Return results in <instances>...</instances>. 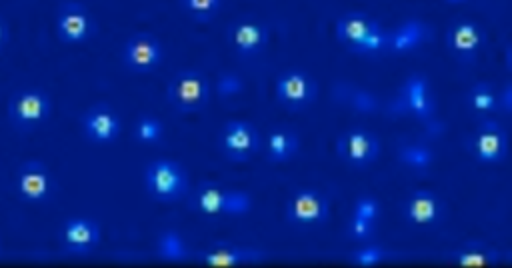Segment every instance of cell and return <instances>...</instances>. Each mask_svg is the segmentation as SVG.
I'll use <instances>...</instances> for the list:
<instances>
[{"label": "cell", "mask_w": 512, "mask_h": 268, "mask_svg": "<svg viewBox=\"0 0 512 268\" xmlns=\"http://www.w3.org/2000/svg\"><path fill=\"white\" fill-rule=\"evenodd\" d=\"M78 122H80V132L84 140L96 146H106L116 142L124 128L120 114L108 102L90 104L88 108L82 110Z\"/></svg>", "instance_id": "obj_17"}, {"label": "cell", "mask_w": 512, "mask_h": 268, "mask_svg": "<svg viewBox=\"0 0 512 268\" xmlns=\"http://www.w3.org/2000/svg\"><path fill=\"white\" fill-rule=\"evenodd\" d=\"M336 40L352 54L378 56L388 52V28L360 10H348L334 24Z\"/></svg>", "instance_id": "obj_1"}, {"label": "cell", "mask_w": 512, "mask_h": 268, "mask_svg": "<svg viewBox=\"0 0 512 268\" xmlns=\"http://www.w3.org/2000/svg\"><path fill=\"white\" fill-rule=\"evenodd\" d=\"M132 138L142 146L158 144L164 138V124L158 116L142 112L132 124Z\"/></svg>", "instance_id": "obj_28"}, {"label": "cell", "mask_w": 512, "mask_h": 268, "mask_svg": "<svg viewBox=\"0 0 512 268\" xmlns=\"http://www.w3.org/2000/svg\"><path fill=\"white\" fill-rule=\"evenodd\" d=\"M58 242L70 256H88L100 246L102 228L94 218L72 216L60 224Z\"/></svg>", "instance_id": "obj_19"}, {"label": "cell", "mask_w": 512, "mask_h": 268, "mask_svg": "<svg viewBox=\"0 0 512 268\" xmlns=\"http://www.w3.org/2000/svg\"><path fill=\"white\" fill-rule=\"evenodd\" d=\"M444 260L460 268H486L504 264L508 260V252L484 240H470L446 250Z\"/></svg>", "instance_id": "obj_21"}, {"label": "cell", "mask_w": 512, "mask_h": 268, "mask_svg": "<svg viewBox=\"0 0 512 268\" xmlns=\"http://www.w3.org/2000/svg\"><path fill=\"white\" fill-rule=\"evenodd\" d=\"M0 252H2V242H0Z\"/></svg>", "instance_id": "obj_36"}, {"label": "cell", "mask_w": 512, "mask_h": 268, "mask_svg": "<svg viewBox=\"0 0 512 268\" xmlns=\"http://www.w3.org/2000/svg\"><path fill=\"white\" fill-rule=\"evenodd\" d=\"M10 42V24L4 18V14H0V52L8 46Z\"/></svg>", "instance_id": "obj_33"}, {"label": "cell", "mask_w": 512, "mask_h": 268, "mask_svg": "<svg viewBox=\"0 0 512 268\" xmlns=\"http://www.w3.org/2000/svg\"><path fill=\"white\" fill-rule=\"evenodd\" d=\"M120 60L132 74H150L160 68L164 60V46L156 34L140 30L126 38L120 50Z\"/></svg>", "instance_id": "obj_15"}, {"label": "cell", "mask_w": 512, "mask_h": 268, "mask_svg": "<svg viewBox=\"0 0 512 268\" xmlns=\"http://www.w3.org/2000/svg\"><path fill=\"white\" fill-rule=\"evenodd\" d=\"M188 208L200 216H244L252 210V196L244 190L226 188L204 180L186 196Z\"/></svg>", "instance_id": "obj_2"}, {"label": "cell", "mask_w": 512, "mask_h": 268, "mask_svg": "<svg viewBox=\"0 0 512 268\" xmlns=\"http://www.w3.org/2000/svg\"><path fill=\"white\" fill-rule=\"evenodd\" d=\"M400 218L410 228L418 230H430L444 222L448 214V204L432 188H412L404 194V198L398 204Z\"/></svg>", "instance_id": "obj_7"}, {"label": "cell", "mask_w": 512, "mask_h": 268, "mask_svg": "<svg viewBox=\"0 0 512 268\" xmlns=\"http://www.w3.org/2000/svg\"><path fill=\"white\" fill-rule=\"evenodd\" d=\"M216 146L220 154L236 164L248 162L262 148V136L258 128L248 120H226L216 136Z\"/></svg>", "instance_id": "obj_12"}, {"label": "cell", "mask_w": 512, "mask_h": 268, "mask_svg": "<svg viewBox=\"0 0 512 268\" xmlns=\"http://www.w3.org/2000/svg\"><path fill=\"white\" fill-rule=\"evenodd\" d=\"M498 110L512 112V80L498 86Z\"/></svg>", "instance_id": "obj_32"}, {"label": "cell", "mask_w": 512, "mask_h": 268, "mask_svg": "<svg viewBox=\"0 0 512 268\" xmlns=\"http://www.w3.org/2000/svg\"><path fill=\"white\" fill-rule=\"evenodd\" d=\"M350 214L380 224V218H382V204H380V200H378L376 196H372V194H360V196L354 198Z\"/></svg>", "instance_id": "obj_31"}, {"label": "cell", "mask_w": 512, "mask_h": 268, "mask_svg": "<svg viewBox=\"0 0 512 268\" xmlns=\"http://www.w3.org/2000/svg\"><path fill=\"white\" fill-rule=\"evenodd\" d=\"M154 250L156 256L164 262H184L190 258V248L184 236L174 228H166L156 236Z\"/></svg>", "instance_id": "obj_27"}, {"label": "cell", "mask_w": 512, "mask_h": 268, "mask_svg": "<svg viewBox=\"0 0 512 268\" xmlns=\"http://www.w3.org/2000/svg\"><path fill=\"white\" fill-rule=\"evenodd\" d=\"M466 150L482 166L502 164L510 152V134L496 118H480L466 138Z\"/></svg>", "instance_id": "obj_6"}, {"label": "cell", "mask_w": 512, "mask_h": 268, "mask_svg": "<svg viewBox=\"0 0 512 268\" xmlns=\"http://www.w3.org/2000/svg\"><path fill=\"white\" fill-rule=\"evenodd\" d=\"M144 188L154 202L174 204L190 194V178L178 160L156 158L144 168Z\"/></svg>", "instance_id": "obj_4"}, {"label": "cell", "mask_w": 512, "mask_h": 268, "mask_svg": "<svg viewBox=\"0 0 512 268\" xmlns=\"http://www.w3.org/2000/svg\"><path fill=\"white\" fill-rule=\"evenodd\" d=\"M504 66H506V70L512 74V40L506 44V48H504Z\"/></svg>", "instance_id": "obj_34"}, {"label": "cell", "mask_w": 512, "mask_h": 268, "mask_svg": "<svg viewBox=\"0 0 512 268\" xmlns=\"http://www.w3.org/2000/svg\"><path fill=\"white\" fill-rule=\"evenodd\" d=\"M270 40V28L252 14L236 16L226 26L228 46L242 58H254L262 54Z\"/></svg>", "instance_id": "obj_18"}, {"label": "cell", "mask_w": 512, "mask_h": 268, "mask_svg": "<svg viewBox=\"0 0 512 268\" xmlns=\"http://www.w3.org/2000/svg\"><path fill=\"white\" fill-rule=\"evenodd\" d=\"M398 112L410 116L422 124L436 122V98L430 84V78L422 72L408 74L396 92Z\"/></svg>", "instance_id": "obj_9"}, {"label": "cell", "mask_w": 512, "mask_h": 268, "mask_svg": "<svg viewBox=\"0 0 512 268\" xmlns=\"http://www.w3.org/2000/svg\"><path fill=\"white\" fill-rule=\"evenodd\" d=\"M446 4H450V6H462V4H466V2H470V0H444Z\"/></svg>", "instance_id": "obj_35"}, {"label": "cell", "mask_w": 512, "mask_h": 268, "mask_svg": "<svg viewBox=\"0 0 512 268\" xmlns=\"http://www.w3.org/2000/svg\"><path fill=\"white\" fill-rule=\"evenodd\" d=\"M178 8L194 22H210L222 8V0H178Z\"/></svg>", "instance_id": "obj_29"}, {"label": "cell", "mask_w": 512, "mask_h": 268, "mask_svg": "<svg viewBox=\"0 0 512 268\" xmlns=\"http://www.w3.org/2000/svg\"><path fill=\"white\" fill-rule=\"evenodd\" d=\"M396 160L412 172H426L434 166L436 152L428 142L414 140V138H402L396 144Z\"/></svg>", "instance_id": "obj_24"}, {"label": "cell", "mask_w": 512, "mask_h": 268, "mask_svg": "<svg viewBox=\"0 0 512 268\" xmlns=\"http://www.w3.org/2000/svg\"><path fill=\"white\" fill-rule=\"evenodd\" d=\"M284 220L300 230L324 226L330 220V198L312 186L296 188L284 202Z\"/></svg>", "instance_id": "obj_8"}, {"label": "cell", "mask_w": 512, "mask_h": 268, "mask_svg": "<svg viewBox=\"0 0 512 268\" xmlns=\"http://www.w3.org/2000/svg\"><path fill=\"white\" fill-rule=\"evenodd\" d=\"M262 146H264V156L270 164H286L300 150V134L286 124L272 126Z\"/></svg>", "instance_id": "obj_22"}, {"label": "cell", "mask_w": 512, "mask_h": 268, "mask_svg": "<svg viewBox=\"0 0 512 268\" xmlns=\"http://www.w3.org/2000/svg\"><path fill=\"white\" fill-rule=\"evenodd\" d=\"M398 256L396 250H392L386 244H380L376 240H368V242H358L352 250H348L346 260L352 266L358 268H376L382 266L390 260H394Z\"/></svg>", "instance_id": "obj_26"}, {"label": "cell", "mask_w": 512, "mask_h": 268, "mask_svg": "<svg viewBox=\"0 0 512 268\" xmlns=\"http://www.w3.org/2000/svg\"><path fill=\"white\" fill-rule=\"evenodd\" d=\"M486 44V30L474 18H456L444 30V46L448 54L462 62H474Z\"/></svg>", "instance_id": "obj_16"}, {"label": "cell", "mask_w": 512, "mask_h": 268, "mask_svg": "<svg viewBox=\"0 0 512 268\" xmlns=\"http://www.w3.org/2000/svg\"><path fill=\"white\" fill-rule=\"evenodd\" d=\"M268 258L266 250L248 244H230L220 242L212 244L200 252H196V262L210 268H232V266H248L260 264Z\"/></svg>", "instance_id": "obj_20"}, {"label": "cell", "mask_w": 512, "mask_h": 268, "mask_svg": "<svg viewBox=\"0 0 512 268\" xmlns=\"http://www.w3.org/2000/svg\"><path fill=\"white\" fill-rule=\"evenodd\" d=\"M432 36V28L422 20H404L388 28V54H410Z\"/></svg>", "instance_id": "obj_23"}, {"label": "cell", "mask_w": 512, "mask_h": 268, "mask_svg": "<svg viewBox=\"0 0 512 268\" xmlns=\"http://www.w3.org/2000/svg\"><path fill=\"white\" fill-rule=\"evenodd\" d=\"M54 32L62 44H86L96 32L98 24L94 14L78 0H62L54 12Z\"/></svg>", "instance_id": "obj_11"}, {"label": "cell", "mask_w": 512, "mask_h": 268, "mask_svg": "<svg viewBox=\"0 0 512 268\" xmlns=\"http://www.w3.org/2000/svg\"><path fill=\"white\" fill-rule=\"evenodd\" d=\"M464 106L478 118L498 112V86L490 80H478L464 92Z\"/></svg>", "instance_id": "obj_25"}, {"label": "cell", "mask_w": 512, "mask_h": 268, "mask_svg": "<svg viewBox=\"0 0 512 268\" xmlns=\"http://www.w3.org/2000/svg\"><path fill=\"white\" fill-rule=\"evenodd\" d=\"M348 240H352L354 244L358 242H368V240H376V234H378V224L376 222H370V220H364V218H358L354 214L348 216L346 220V228H344Z\"/></svg>", "instance_id": "obj_30"}, {"label": "cell", "mask_w": 512, "mask_h": 268, "mask_svg": "<svg viewBox=\"0 0 512 268\" xmlns=\"http://www.w3.org/2000/svg\"><path fill=\"white\" fill-rule=\"evenodd\" d=\"M52 116V98L36 86L18 88L8 96L6 118L18 134H32Z\"/></svg>", "instance_id": "obj_3"}, {"label": "cell", "mask_w": 512, "mask_h": 268, "mask_svg": "<svg viewBox=\"0 0 512 268\" xmlns=\"http://www.w3.org/2000/svg\"><path fill=\"white\" fill-rule=\"evenodd\" d=\"M334 150L342 164L354 170H364L378 160L382 144L370 128L350 126L338 134Z\"/></svg>", "instance_id": "obj_13"}, {"label": "cell", "mask_w": 512, "mask_h": 268, "mask_svg": "<svg viewBox=\"0 0 512 268\" xmlns=\"http://www.w3.org/2000/svg\"><path fill=\"white\" fill-rule=\"evenodd\" d=\"M14 190L20 202L44 204L56 192V180L46 162L30 158L16 168Z\"/></svg>", "instance_id": "obj_14"}, {"label": "cell", "mask_w": 512, "mask_h": 268, "mask_svg": "<svg viewBox=\"0 0 512 268\" xmlns=\"http://www.w3.org/2000/svg\"><path fill=\"white\" fill-rule=\"evenodd\" d=\"M320 94L316 78L302 68H286L274 80L276 102L288 112H302L310 108Z\"/></svg>", "instance_id": "obj_10"}, {"label": "cell", "mask_w": 512, "mask_h": 268, "mask_svg": "<svg viewBox=\"0 0 512 268\" xmlns=\"http://www.w3.org/2000/svg\"><path fill=\"white\" fill-rule=\"evenodd\" d=\"M166 102L178 114H198L210 102V80L196 68H184L170 76L166 84Z\"/></svg>", "instance_id": "obj_5"}]
</instances>
